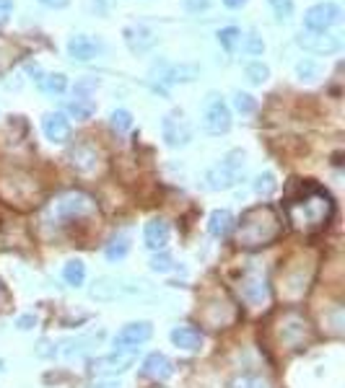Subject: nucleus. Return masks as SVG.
Instances as JSON below:
<instances>
[{
    "label": "nucleus",
    "mask_w": 345,
    "mask_h": 388,
    "mask_svg": "<svg viewBox=\"0 0 345 388\" xmlns=\"http://www.w3.org/2000/svg\"><path fill=\"white\" fill-rule=\"evenodd\" d=\"M296 44L311 55H335L343 50V39L330 32H302L296 36Z\"/></svg>",
    "instance_id": "nucleus-13"
},
{
    "label": "nucleus",
    "mask_w": 345,
    "mask_h": 388,
    "mask_svg": "<svg viewBox=\"0 0 345 388\" xmlns=\"http://www.w3.org/2000/svg\"><path fill=\"white\" fill-rule=\"evenodd\" d=\"M96 111V102L91 96H73L68 102V114L76 119H91Z\"/></svg>",
    "instance_id": "nucleus-26"
},
{
    "label": "nucleus",
    "mask_w": 345,
    "mask_h": 388,
    "mask_svg": "<svg viewBox=\"0 0 345 388\" xmlns=\"http://www.w3.org/2000/svg\"><path fill=\"white\" fill-rule=\"evenodd\" d=\"M154 337V324L151 321H130L125 324L117 337H114V349H138V345Z\"/></svg>",
    "instance_id": "nucleus-14"
},
{
    "label": "nucleus",
    "mask_w": 345,
    "mask_h": 388,
    "mask_svg": "<svg viewBox=\"0 0 345 388\" xmlns=\"http://www.w3.org/2000/svg\"><path fill=\"white\" fill-rule=\"evenodd\" d=\"M231 388H268V383L262 378H255V375H242L231 383Z\"/></svg>",
    "instance_id": "nucleus-39"
},
{
    "label": "nucleus",
    "mask_w": 345,
    "mask_h": 388,
    "mask_svg": "<svg viewBox=\"0 0 345 388\" xmlns=\"http://www.w3.org/2000/svg\"><path fill=\"white\" fill-rule=\"evenodd\" d=\"M39 88H42L44 93H50V96H60V93H65V88H68V78L62 76V73H47V76L39 81Z\"/></svg>",
    "instance_id": "nucleus-28"
},
{
    "label": "nucleus",
    "mask_w": 345,
    "mask_h": 388,
    "mask_svg": "<svg viewBox=\"0 0 345 388\" xmlns=\"http://www.w3.org/2000/svg\"><path fill=\"white\" fill-rule=\"evenodd\" d=\"M3 365H6V363H3V360H0V373H3Z\"/></svg>",
    "instance_id": "nucleus-49"
},
{
    "label": "nucleus",
    "mask_w": 345,
    "mask_h": 388,
    "mask_svg": "<svg viewBox=\"0 0 345 388\" xmlns=\"http://www.w3.org/2000/svg\"><path fill=\"white\" fill-rule=\"evenodd\" d=\"M169 236H172V228L164 218H151L143 228V241L151 251H164L166 244H169Z\"/></svg>",
    "instance_id": "nucleus-18"
},
{
    "label": "nucleus",
    "mask_w": 345,
    "mask_h": 388,
    "mask_svg": "<svg viewBox=\"0 0 345 388\" xmlns=\"http://www.w3.org/2000/svg\"><path fill=\"white\" fill-rule=\"evenodd\" d=\"M36 326V316L34 313H24V316H18L16 319V329L18 331H32Z\"/></svg>",
    "instance_id": "nucleus-41"
},
{
    "label": "nucleus",
    "mask_w": 345,
    "mask_h": 388,
    "mask_svg": "<svg viewBox=\"0 0 345 388\" xmlns=\"http://www.w3.org/2000/svg\"><path fill=\"white\" fill-rule=\"evenodd\" d=\"M210 6V0H184V8L192 11V13H198V11H205Z\"/></svg>",
    "instance_id": "nucleus-43"
},
{
    "label": "nucleus",
    "mask_w": 345,
    "mask_h": 388,
    "mask_svg": "<svg viewBox=\"0 0 345 388\" xmlns=\"http://www.w3.org/2000/svg\"><path fill=\"white\" fill-rule=\"evenodd\" d=\"M96 215V202L94 197L86 192H62L58 194L47 210H44V220L52 223V226H70L76 220H83V218H91Z\"/></svg>",
    "instance_id": "nucleus-3"
},
{
    "label": "nucleus",
    "mask_w": 345,
    "mask_h": 388,
    "mask_svg": "<svg viewBox=\"0 0 345 388\" xmlns=\"http://www.w3.org/2000/svg\"><path fill=\"white\" fill-rule=\"evenodd\" d=\"M130 254V236L128 233H117V236L109 238V244L104 246V256L107 262H122Z\"/></svg>",
    "instance_id": "nucleus-25"
},
{
    "label": "nucleus",
    "mask_w": 345,
    "mask_h": 388,
    "mask_svg": "<svg viewBox=\"0 0 345 388\" xmlns=\"http://www.w3.org/2000/svg\"><path fill=\"white\" fill-rule=\"evenodd\" d=\"M314 279V259H299L280 272V296L285 300H302Z\"/></svg>",
    "instance_id": "nucleus-6"
},
{
    "label": "nucleus",
    "mask_w": 345,
    "mask_h": 388,
    "mask_svg": "<svg viewBox=\"0 0 345 388\" xmlns=\"http://www.w3.org/2000/svg\"><path fill=\"white\" fill-rule=\"evenodd\" d=\"M252 186H255V194H259V197H270V194L278 189V181L270 171H265V174H259V176L255 179V184Z\"/></svg>",
    "instance_id": "nucleus-32"
},
{
    "label": "nucleus",
    "mask_w": 345,
    "mask_h": 388,
    "mask_svg": "<svg viewBox=\"0 0 345 388\" xmlns=\"http://www.w3.org/2000/svg\"><path fill=\"white\" fill-rule=\"evenodd\" d=\"M335 212V202L322 186H304L296 197L285 200V218L296 230H320Z\"/></svg>",
    "instance_id": "nucleus-1"
},
{
    "label": "nucleus",
    "mask_w": 345,
    "mask_h": 388,
    "mask_svg": "<svg viewBox=\"0 0 345 388\" xmlns=\"http://www.w3.org/2000/svg\"><path fill=\"white\" fill-rule=\"evenodd\" d=\"M226 8H244L247 6V0H224Z\"/></svg>",
    "instance_id": "nucleus-46"
},
{
    "label": "nucleus",
    "mask_w": 345,
    "mask_h": 388,
    "mask_svg": "<svg viewBox=\"0 0 345 388\" xmlns=\"http://www.w3.org/2000/svg\"><path fill=\"white\" fill-rule=\"evenodd\" d=\"M143 375L151 380H169L174 375V363L164 352H151L143 360Z\"/></svg>",
    "instance_id": "nucleus-21"
},
{
    "label": "nucleus",
    "mask_w": 345,
    "mask_h": 388,
    "mask_svg": "<svg viewBox=\"0 0 345 388\" xmlns=\"http://www.w3.org/2000/svg\"><path fill=\"white\" fill-rule=\"evenodd\" d=\"M343 16V11L337 3L332 0H325V3H317V6H311L306 13H304V26L309 29V32H327L330 26H335Z\"/></svg>",
    "instance_id": "nucleus-12"
},
{
    "label": "nucleus",
    "mask_w": 345,
    "mask_h": 388,
    "mask_svg": "<svg viewBox=\"0 0 345 388\" xmlns=\"http://www.w3.org/2000/svg\"><path fill=\"white\" fill-rule=\"evenodd\" d=\"M244 73H247V81H250V83H255V85L268 83V78H270V68L265 65V62H259V60L250 62V65L244 68Z\"/></svg>",
    "instance_id": "nucleus-30"
},
{
    "label": "nucleus",
    "mask_w": 345,
    "mask_h": 388,
    "mask_svg": "<svg viewBox=\"0 0 345 388\" xmlns=\"http://www.w3.org/2000/svg\"><path fill=\"white\" fill-rule=\"evenodd\" d=\"M68 163L70 169L76 174H83V176H91L96 171H102L104 166V155L102 151L91 143H76L68 151Z\"/></svg>",
    "instance_id": "nucleus-10"
},
{
    "label": "nucleus",
    "mask_w": 345,
    "mask_h": 388,
    "mask_svg": "<svg viewBox=\"0 0 345 388\" xmlns=\"http://www.w3.org/2000/svg\"><path fill=\"white\" fill-rule=\"evenodd\" d=\"M102 339H104V331H99V334H88V337H81V339H70V342H65L62 354H65V357H81V354H88L91 352V347H96Z\"/></svg>",
    "instance_id": "nucleus-24"
},
{
    "label": "nucleus",
    "mask_w": 345,
    "mask_h": 388,
    "mask_svg": "<svg viewBox=\"0 0 345 388\" xmlns=\"http://www.w3.org/2000/svg\"><path fill=\"white\" fill-rule=\"evenodd\" d=\"M161 135H164L166 145H172V148H184V145L192 140V127H190V122L184 119L182 111H172V114H166L164 122H161Z\"/></svg>",
    "instance_id": "nucleus-15"
},
{
    "label": "nucleus",
    "mask_w": 345,
    "mask_h": 388,
    "mask_svg": "<svg viewBox=\"0 0 345 388\" xmlns=\"http://www.w3.org/2000/svg\"><path fill=\"white\" fill-rule=\"evenodd\" d=\"M247 155L244 151H229L224 155V160L213 166V169L208 171V186L213 189V192H224V189H231V186L239 184V179L244 176V166H247Z\"/></svg>",
    "instance_id": "nucleus-5"
},
{
    "label": "nucleus",
    "mask_w": 345,
    "mask_h": 388,
    "mask_svg": "<svg viewBox=\"0 0 345 388\" xmlns=\"http://www.w3.org/2000/svg\"><path fill=\"white\" fill-rule=\"evenodd\" d=\"M94 388H122L117 380H102V383H94Z\"/></svg>",
    "instance_id": "nucleus-48"
},
{
    "label": "nucleus",
    "mask_w": 345,
    "mask_h": 388,
    "mask_svg": "<svg viewBox=\"0 0 345 388\" xmlns=\"http://www.w3.org/2000/svg\"><path fill=\"white\" fill-rule=\"evenodd\" d=\"M148 293V282L143 279H133V277H112V275H104L96 277L88 296L99 300V303H112L117 298H133V296H146Z\"/></svg>",
    "instance_id": "nucleus-4"
},
{
    "label": "nucleus",
    "mask_w": 345,
    "mask_h": 388,
    "mask_svg": "<svg viewBox=\"0 0 345 388\" xmlns=\"http://www.w3.org/2000/svg\"><path fill=\"white\" fill-rule=\"evenodd\" d=\"M102 50H104V44L88 34H76L68 39V55H70V60H76V62H91L94 57L102 55Z\"/></svg>",
    "instance_id": "nucleus-16"
},
{
    "label": "nucleus",
    "mask_w": 345,
    "mask_h": 388,
    "mask_svg": "<svg viewBox=\"0 0 345 388\" xmlns=\"http://www.w3.org/2000/svg\"><path fill=\"white\" fill-rule=\"evenodd\" d=\"M278 339H280V345L288 347V349H299V347L306 345L311 339L309 321L296 311L283 313L280 321H278Z\"/></svg>",
    "instance_id": "nucleus-7"
},
{
    "label": "nucleus",
    "mask_w": 345,
    "mask_h": 388,
    "mask_svg": "<svg viewBox=\"0 0 345 388\" xmlns=\"http://www.w3.org/2000/svg\"><path fill=\"white\" fill-rule=\"evenodd\" d=\"M330 319H332V329L343 331V308H340V305L332 308V316H330Z\"/></svg>",
    "instance_id": "nucleus-44"
},
{
    "label": "nucleus",
    "mask_w": 345,
    "mask_h": 388,
    "mask_svg": "<svg viewBox=\"0 0 345 388\" xmlns=\"http://www.w3.org/2000/svg\"><path fill=\"white\" fill-rule=\"evenodd\" d=\"M138 363V349H114V352L96 357L91 363L94 375H122Z\"/></svg>",
    "instance_id": "nucleus-11"
},
{
    "label": "nucleus",
    "mask_w": 345,
    "mask_h": 388,
    "mask_svg": "<svg viewBox=\"0 0 345 388\" xmlns=\"http://www.w3.org/2000/svg\"><path fill=\"white\" fill-rule=\"evenodd\" d=\"M42 6H47V8H65L70 0H39Z\"/></svg>",
    "instance_id": "nucleus-45"
},
{
    "label": "nucleus",
    "mask_w": 345,
    "mask_h": 388,
    "mask_svg": "<svg viewBox=\"0 0 345 388\" xmlns=\"http://www.w3.org/2000/svg\"><path fill=\"white\" fill-rule=\"evenodd\" d=\"M273 13L278 16V21H285V18L294 13V0H268Z\"/></svg>",
    "instance_id": "nucleus-37"
},
{
    "label": "nucleus",
    "mask_w": 345,
    "mask_h": 388,
    "mask_svg": "<svg viewBox=\"0 0 345 388\" xmlns=\"http://www.w3.org/2000/svg\"><path fill=\"white\" fill-rule=\"evenodd\" d=\"M16 55H18L16 44L8 42L6 36H0V73H6L16 62Z\"/></svg>",
    "instance_id": "nucleus-31"
},
{
    "label": "nucleus",
    "mask_w": 345,
    "mask_h": 388,
    "mask_svg": "<svg viewBox=\"0 0 345 388\" xmlns=\"http://www.w3.org/2000/svg\"><path fill=\"white\" fill-rule=\"evenodd\" d=\"M262 50H265V42H262L257 34L247 36V42H244V52H250V55H262Z\"/></svg>",
    "instance_id": "nucleus-40"
},
{
    "label": "nucleus",
    "mask_w": 345,
    "mask_h": 388,
    "mask_svg": "<svg viewBox=\"0 0 345 388\" xmlns=\"http://www.w3.org/2000/svg\"><path fill=\"white\" fill-rule=\"evenodd\" d=\"M234 109L239 111V114H255L257 111V102H255V96L244 91H236L234 93Z\"/></svg>",
    "instance_id": "nucleus-33"
},
{
    "label": "nucleus",
    "mask_w": 345,
    "mask_h": 388,
    "mask_svg": "<svg viewBox=\"0 0 345 388\" xmlns=\"http://www.w3.org/2000/svg\"><path fill=\"white\" fill-rule=\"evenodd\" d=\"M62 279H65V285H70V287H81L83 285V279H86V264L81 262V259L65 262V267H62Z\"/></svg>",
    "instance_id": "nucleus-27"
},
{
    "label": "nucleus",
    "mask_w": 345,
    "mask_h": 388,
    "mask_svg": "<svg viewBox=\"0 0 345 388\" xmlns=\"http://www.w3.org/2000/svg\"><path fill=\"white\" fill-rule=\"evenodd\" d=\"M42 132L50 143H68L70 140V119L62 111H47L42 117Z\"/></svg>",
    "instance_id": "nucleus-17"
},
{
    "label": "nucleus",
    "mask_w": 345,
    "mask_h": 388,
    "mask_svg": "<svg viewBox=\"0 0 345 388\" xmlns=\"http://www.w3.org/2000/svg\"><path fill=\"white\" fill-rule=\"evenodd\" d=\"M200 76V68L192 62H180V65H164V83H192Z\"/></svg>",
    "instance_id": "nucleus-22"
},
{
    "label": "nucleus",
    "mask_w": 345,
    "mask_h": 388,
    "mask_svg": "<svg viewBox=\"0 0 345 388\" xmlns=\"http://www.w3.org/2000/svg\"><path fill=\"white\" fill-rule=\"evenodd\" d=\"M169 339H172L174 347H180V349H184V352H198L200 347H203V342H205L203 331H200L198 326H190V324H184V326H174Z\"/></svg>",
    "instance_id": "nucleus-20"
},
{
    "label": "nucleus",
    "mask_w": 345,
    "mask_h": 388,
    "mask_svg": "<svg viewBox=\"0 0 345 388\" xmlns=\"http://www.w3.org/2000/svg\"><path fill=\"white\" fill-rule=\"evenodd\" d=\"M109 125H112L114 132H128L130 127H133V114L128 109H114L109 114Z\"/></svg>",
    "instance_id": "nucleus-34"
},
{
    "label": "nucleus",
    "mask_w": 345,
    "mask_h": 388,
    "mask_svg": "<svg viewBox=\"0 0 345 388\" xmlns=\"http://www.w3.org/2000/svg\"><path fill=\"white\" fill-rule=\"evenodd\" d=\"M234 228H236V244L255 251V249L276 244L283 233V223L273 205H257L244 212Z\"/></svg>",
    "instance_id": "nucleus-2"
},
{
    "label": "nucleus",
    "mask_w": 345,
    "mask_h": 388,
    "mask_svg": "<svg viewBox=\"0 0 345 388\" xmlns=\"http://www.w3.org/2000/svg\"><path fill=\"white\" fill-rule=\"evenodd\" d=\"M151 270L158 272V275H166V272L174 270V259L166 251H156L154 256H151Z\"/></svg>",
    "instance_id": "nucleus-36"
},
{
    "label": "nucleus",
    "mask_w": 345,
    "mask_h": 388,
    "mask_svg": "<svg viewBox=\"0 0 345 388\" xmlns=\"http://www.w3.org/2000/svg\"><path fill=\"white\" fill-rule=\"evenodd\" d=\"M239 293L252 308H265L270 303V285L265 272L257 270V267H250L244 272L242 282H239Z\"/></svg>",
    "instance_id": "nucleus-8"
},
{
    "label": "nucleus",
    "mask_w": 345,
    "mask_h": 388,
    "mask_svg": "<svg viewBox=\"0 0 345 388\" xmlns=\"http://www.w3.org/2000/svg\"><path fill=\"white\" fill-rule=\"evenodd\" d=\"M203 130L208 135H226L231 130V111L218 93H208L203 111Z\"/></svg>",
    "instance_id": "nucleus-9"
},
{
    "label": "nucleus",
    "mask_w": 345,
    "mask_h": 388,
    "mask_svg": "<svg viewBox=\"0 0 345 388\" xmlns=\"http://www.w3.org/2000/svg\"><path fill=\"white\" fill-rule=\"evenodd\" d=\"M156 42H158V36H156L148 26L135 24V26H128V29H125V44H128L130 52H135V55L148 52Z\"/></svg>",
    "instance_id": "nucleus-19"
},
{
    "label": "nucleus",
    "mask_w": 345,
    "mask_h": 388,
    "mask_svg": "<svg viewBox=\"0 0 345 388\" xmlns=\"http://www.w3.org/2000/svg\"><path fill=\"white\" fill-rule=\"evenodd\" d=\"M99 88V81L96 78H83V81H78L76 88H73V96H91V91Z\"/></svg>",
    "instance_id": "nucleus-38"
},
{
    "label": "nucleus",
    "mask_w": 345,
    "mask_h": 388,
    "mask_svg": "<svg viewBox=\"0 0 345 388\" xmlns=\"http://www.w3.org/2000/svg\"><path fill=\"white\" fill-rule=\"evenodd\" d=\"M13 13V0H0V26L6 24Z\"/></svg>",
    "instance_id": "nucleus-42"
},
{
    "label": "nucleus",
    "mask_w": 345,
    "mask_h": 388,
    "mask_svg": "<svg viewBox=\"0 0 345 388\" xmlns=\"http://www.w3.org/2000/svg\"><path fill=\"white\" fill-rule=\"evenodd\" d=\"M322 73V68L317 65V62H311V60H302L299 65H296V76H299V81H317Z\"/></svg>",
    "instance_id": "nucleus-35"
},
{
    "label": "nucleus",
    "mask_w": 345,
    "mask_h": 388,
    "mask_svg": "<svg viewBox=\"0 0 345 388\" xmlns=\"http://www.w3.org/2000/svg\"><path fill=\"white\" fill-rule=\"evenodd\" d=\"M242 29L239 26H226V29H221L218 32V44L224 47L226 52H234L236 50V44L242 42Z\"/></svg>",
    "instance_id": "nucleus-29"
},
{
    "label": "nucleus",
    "mask_w": 345,
    "mask_h": 388,
    "mask_svg": "<svg viewBox=\"0 0 345 388\" xmlns=\"http://www.w3.org/2000/svg\"><path fill=\"white\" fill-rule=\"evenodd\" d=\"M6 305H8V290L0 282V308H6Z\"/></svg>",
    "instance_id": "nucleus-47"
},
{
    "label": "nucleus",
    "mask_w": 345,
    "mask_h": 388,
    "mask_svg": "<svg viewBox=\"0 0 345 388\" xmlns=\"http://www.w3.org/2000/svg\"><path fill=\"white\" fill-rule=\"evenodd\" d=\"M234 215L229 210H213L208 218V233L213 238H226L234 230Z\"/></svg>",
    "instance_id": "nucleus-23"
}]
</instances>
